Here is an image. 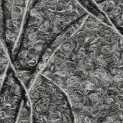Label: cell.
<instances>
[{"instance_id": "cell-1", "label": "cell", "mask_w": 123, "mask_h": 123, "mask_svg": "<svg viewBox=\"0 0 123 123\" xmlns=\"http://www.w3.org/2000/svg\"><path fill=\"white\" fill-rule=\"evenodd\" d=\"M72 109L97 118L123 109V35L89 14L67 35L40 72Z\"/></svg>"}, {"instance_id": "cell-2", "label": "cell", "mask_w": 123, "mask_h": 123, "mask_svg": "<svg viewBox=\"0 0 123 123\" xmlns=\"http://www.w3.org/2000/svg\"><path fill=\"white\" fill-rule=\"evenodd\" d=\"M90 14L78 0H30L10 62L30 89L56 49V42Z\"/></svg>"}, {"instance_id": "cell-3", "label": "cell", "mask_w": 123, "mask_h": 123, "mask_svg": "<svg viewBox=\"0 0 123 123\" xmlns=\"http://www.w3.org/2000/svg\"><path fill=\"white\" fill-rule=\"evenodd\" d=\"M33 123H75L66 94L52 80L38 73L28 90Z\"/></svg>"}, {"instance_id": "cell-4", "label": "cell", "mask_w": 123, "mask_h": 123, "mask_svg": "<svg viewBox=\"0 0 123 123\" xmlns=\"http://www.w3.org/2000/svg\"><path fill=\"white\" fill-rule=\"evenodd\" d=\"M30 0H1L2 41L10 58L16 49Z\"/></svg>"}, {"instance_id": "cell-5", "label": "cell", "mask_w": 123, "mask_h": 123, "mask_svg": "<svg viewBox=\"0 0 123 123\" xmlns=\"http://www.w3.org/2000/svg\"><path fill=\"white\" fill-rule=\"evenodd\" d=\"M26 94L25 86L17 77L13 66L10 64L2 81L1 123H16Z\"/></svg>"}, {"instance_id": "cell-6", "label": "cell", "mask_w": 123, "mask_h": 123, "mask_svg": "<svg viewBox=\"0 0 123 123\" xmlns=\"http://www.w3.org/2000/svg\"><path fill=\"white\" fill-rule=\"evenodd\" d=\"M98 7L111 25L123 34V0H105Z\"/></svg>"}, {"instance_id": "cell-7", "label": "cell", "mask_w": 123, "mask_h": 123, "mask_svg": "<svg viewBox=\"0 0 123 123\" xmlns=\"http://www.w3.org/2000/svg\"><path fill=\"white\" fill-rule=\"evenodd\" d=\"M16 123H33L32 105L28 94L23 99Z\"/></svg>"}, {"instance_id": "cell-8", "label": "cell", "mask_w": 123, "mask_h": 123, "mask_svg": "<svg viewBox=\"0 0 123 123\" xmlns=\"http://www.w3.org/2000/svg\"><path fill=\"white\" fill-rule=\"evenodd\" d=\"M7 50L5 47L1 48V79L2 81L3 80L4 77L6 74V72L7 71V69L10 66L7 55L8 53H6Z\"/></svg>"}, {"instance_id": "cell-9", "label": "cell", "mask_w": 123, "mask_h": 123, "mask_svg": "<svg viewBox=\"0 0 123 123\" xmlns=\"http://www.w3.org/2000/svg\"><path fill=\"white\" fill-rule=\"evenodd\" d=\"M93 1L98 5L99 4H100V3H102V2H103L104 1H105V0H93Z\"/></svg>"}, {"instance_id": "cell-10", "label": "cell", "mask_w": 123, "mask_h": 123, "mask_svg": "<svg viewBox=\"0 0 123 123\" xmlns=\"http://www.w3.org/2000/svg\"><path fill=\"white\" fill-rule=\"evenodd\" d=\"M121 34H122V33H121ZM122 35H123V34H122Z\"/></svg>"}]
</instances>
